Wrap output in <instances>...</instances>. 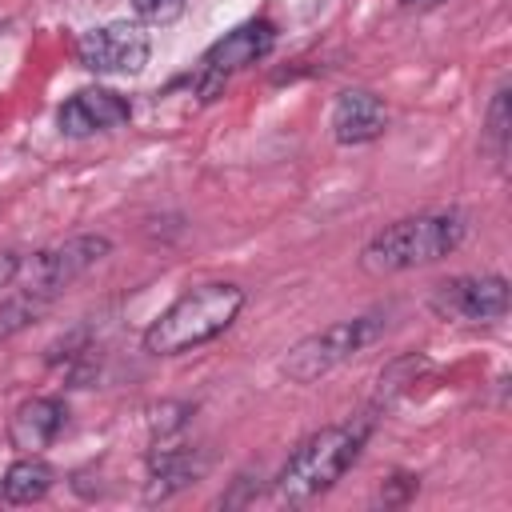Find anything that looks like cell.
<instances>
[{
    "instance_id": "cell-11",
    "label": "cell",
    "mask_w": 512,
    "mask_h": 512,
    "mask_svg": "<svg viewBox=\"0 0 512 512\" xmlns=\"http://www.w3.org/2000/svg\"><path fill=\"white\" fill-rule=\"evenodd\" d=\"M68 408L56 396H28L8 420V444L16 452H44L64 432Z\"/></svg>"
},
{
    "instance_id": "cell-9",
    "label": "cell",
    "mask_w": 512,
    "mask_h": 512,
    "mask_svg": "<svg viewBox=\"0 0 512 512\" xmlns=\"http://www.w3.org/2000/svg\"><path fill=\"white\" fill-rule=\"evenodd\" d=\"M132 104L112 92V88H80L76 96H68L56 112V124L64 136H96V132H112L120 124H128Z\"/></svg>"
},
{
    "instance_id": "cell-7",
    "label": "cell",
    "mask_w": 512,
    "mask_h": 512,
    "mask_svg": "<svg viewBox=\"0 0 512 512\" xmlns=\"http://www.w3.org/2000/svg\"><path fill=\"white\" fill-rule=\"evenodd\" d=\"M148 56H152V40L132 20H112V24L88 28L76 40L80 68H88L96 76H136V72H144Z\"/></svg>"
},
{
    "instance_id": "cell-6",
    "label": "cell",
    "mask_w": 512,
    "mask_h": 512,
    "mask_svg": "<svg viewBox=\"0 0 512 512\" xmlns=\"http://www.w3.org/2000/svg\"><path fill=\"white\" fill-rule=\"evenodd\" d=\"M276 44V28L268 20H244L236 24L232 32H224L216 44L204 48L200 56V68H196V96L200 100H216V92L236 76L244 72L248 64L264 60Z\"/></svg>"
},
{
    "instance_id": "cell-20",
    "label": "cell",
    "mask_w": 512,
    "mask_h": 512,
    "mask_svg": "<svg viewBox=\"0 0 512 512\" xmlns=\"http://www.w3.org/2000/svg\"><path fill=\"white\" fill-rule=\"evenodd\" d=\"M0 500H4V492H0Z\"/></svg>"
},
{
    "instance_id": "cell-18",
    "label": "cell",
    "mask_w": 512,
    "mask_h": 512,
    "mask_svg": "<svg viewBox=\"0 0 512 512\" xmlns=\"http://www.w3.org/2000/svg\"><path fill=\"white\" fill-rule=\"evenodd\" d=\"M388 488H392V492H384V504H400V500H408V496L416 492V480H412V476H392Z\"/></svg>"
},
{
    "instance_id": "cell-4",
    "label": "cell",
    "mask_w": 512,
    "mask_h": 512,
    "mask_svg": "<svg viewBox=\"0 0 512 512\" xmlns=\"http://www.w3.org/2000/svg\"><path fill=\"white\" fill-rule=\"evenodd\" d=\"M380 316H352V320H336L304 340H296L288 348V356L280 360V372L292 384H312L320 376H328L332 368H340L344 360H352L364 344H372L380 336Z\"/></svg>"
},
{
    "instance_id": "cell-3",
    "label": "cell",
    "mask_w": 512,
    "mask_h": 512,
    "mask_svg": "<svg viewBox=\"0 0 512 512\" xmlns=\"http://www.w3.org/2000/svg\"><path fill=\"white\" fill-rule=\"evenodd\" d=\"M244 308V288L232 280H208L188 288L180 300H172L148 328L144 348L152 356H180L192 352L216 336H224Z\"/></svg>"
},
{
    "instance_id": "cell-16",
    "label": "cell",
    "mask_w": 512,
    "mask_h": 512,
    "mask_svg": "<svg viewBox=\"0 0 512 512\" xmlns=\"http://www.w3.org/2000/svg\"><path fill=\"white\" fill-rule=\"evenodd\" d=\"M132 12L148 24H172L184 12V0H132Z\"/></svg>"
},
{
    "instance_id": "cell-2",
    "label": "cell",
    "mask_w": 512,
    "mask_h": 512,
    "mask_svg": "<svg viewBox=\"0 0 512 512\" xmlns=\"http://www.w3.org/2000/svg\"><path fill=\"white\" fill-rule=\"evenodd\" d=\"M468 236V216L448 208V212H420V216H404L388 228H380L356 256L360 272L368 276H396V272H412L424 264H436L444 256H452Z\"/></svg>"
},
{
    "instance_id": "cell-17",
    "label": "cell",
    "mask_w": 512,
    "mask_h": 512,
    "mask_svg": "<svg viewBox=\"0 0 512 512\" xmlns=\"http://www.w3.org/2000/svg\"><path fill=\"white\" fill-rule=\"evenodd\" d=\"M20 268H24V256L12 252V248H0V288L16 284L20 280Z\"/></svg>"
},
{
    "instance_id": "cell-15",
    "label": "cell",
    "mask_w": 512,
    "mask_h": 512,
    "mask_svg": "<svg viewBox=\"0 0 512 512\" xmlns=\"http://www.w3.org/2000/svg\"><path fill=\"white\" fill-rule=\"evenodd\" d=\"M508 128H512V116H508V88H496V92H492V104H488V112H484V148H488L496 160H504V152H508Z\"/></svg>"
},
{
    "instance_id": "cell-1",
    "label": "cell",
    "mask_w": 512,
    "mask_h": 512,
    "mask_svg": "<svg viewBox=\"0 0 512 512\" xmlns=\"http://www.w3.org/2000/svg\"><path fill=\"white\" fill-rule=\"evenodd\" d=\"M372 432V420H352V424H328L304 436L284 468L272 480V500L276 504H308L324 496L364 452Z\"/></svg>"
},
{
    "instance_id": "cell-13",
    "label": "cell",
    "mask_w": 512,
    "mask_h": 512,
    "mask_svg": "<svg viewBox=\"0 0 512 512\" xmlns=\"http://www.w3.org/2000/svg\"><path fill=\"white\" fill-rule=\"evenodd\" d=\"M52 484H56V468L40 452H20V460L8 464L0 492L8 504H36L52 492Z\"/></svg>"
},
{
    "instance_id": "cell-14",
    "label": "cell",
    "mask_w": 512,
    "mask_h": 512,
    "mask_svg": "<svg viewBox=\"0 0 512 512\" xmlns=\"http://www.w3.org/2000/svg\"><path fill=\"white\" fill-rule=\"evenodd\" d=\"M48 296H40V292H32V288H20V292H12L8 300H0V340H12L16 332H24V328H32L44 312H48Z\"/></svg>"
},
{
    "instance_id": "cell-12",
    "label": "cell",
    "mask_w": 512,
    "mask_h": 512,
    "mask_svg": "<svg viewBox=\"0 0 512 512\" xmlns=\"http://www.w3.org/2000/svg\"><path fill=\"white\" fill-rule=\"evenodd\" d=\"M204 456L196 452V448H184V444H176V448H156L152 452V460H148V484H144V500L148 504H156V500H168L172 492H180V488H188L200 472H204Z\"/></svg>"
},
{
    "instance_id": "cell-8",
    "label": "cell",
    "mask_w": 512,
    "mask_h": 512,
    "mask_svg": "<svg viewBox=\"0 0 512 512\" xmlns=\"http://www.w3.org/2000/svg\"><path fill=\"white\" fill-rule=\"evenodd\" d=\"M428 308L440 320H464V324H492L508 312V280L500 272L480 276H452L440 280L428 296Z\"/></svg>"
},
{
    "instance_id": "cell-5",
    "label": "cell",
    "mask_w": 512,
    "mask_h": 512,
    "mask_svg": "<svg viewBox=\"0 0 512 512\" xmlns=\"http://www.w3.org/2000/svg\"><path fill=\"white\" fill-rule=\"evenodd\" d=\"M112 252V240L104 232H80V236H68L64 244H52L44 252H32L24 256V268H20V280L24 288L56 300L68 284H76L88 268H96L104 256Z\"/></svg>"
},
{
    "instance_id": "cell-10",
    "label": "cell",
    "mask_w": 512,
    "mask_h": 512,
    "mask_svg": "<svg viewBox=\"0 0 512 512\" xmlns=\"http://www.w3.org/2000/svg\"><path fill=\"white\" fill-rule=\"evenodd\" d=\"M328 128H332L336 144H344V148L372 144V140H380L384 128H388V108H384V100H380L372 88H344V92L332 100Z\"/></svg>"
},
{
    "instance_id": "cell-19",
    "label": "cell",
    "mask_w": 512,
    "mask_h": 512,
    "mask_svg": "<svg viewBox=\"0 0 512 512\" xmlns=\"http://www.w3.org/2000/svg\"><path fill=\"white\" fill-rule=\"evenodd\" d=\"M404 8H416V12H424V8H436V4H444V0H400Z\"/></svg>"
}]
</instances>
